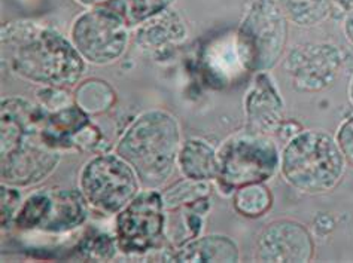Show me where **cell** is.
I'll return each mask as SVG.
<instances>
[{"instance_id": "1", "label": "cell", "mask_w": 353, "mask_h": 263, "mask_svg": "<svg viewBox=\"0 0 353 263\" xmlns=\"http://www.w3.org/2000/svg\"><path fill=\"white\" fill-rule=\"evenodd\" d=\"M2 60L15 76L42 87H75L85 72V60L70 41L32 21L2 27Z\"/></svg>"}, {"instance_id": "2", "label": "cell", "mask_w": 353, "mask_h": 263, "mask_svg": "<svg viewBox=\"0 0 353 263\" xmlns=\"http://www.w3.org/2000/svg\"><path fill=\"white\" fill-rule=\"evenodd\" d=\"M45 110L21 97L2 100L0 109V159L2 183L29 187L50 177L61 161L60 150L43 137Z\"/></svg>"}, {"instance_id": "3", "label": "cell", "mask_w": 353, "mask_h": 263, "mask_svg": "<svg viewBox=\"0 0 353 263\" xmlns=\"http://www.w3.org/2000/svg\"><path fill=\"white\" fill-rule=\"evenodd\" d=\"M181 145L178 119L169 112L154 109L128 125L115 154L133 168L143 189H160L174 173Z\"/></svg>"}, {"instance_id": "4", "label": "cell", "mask_w": 353, "mask_h": 263, "mask_svg": "<svg viewBox=\"0 0 353 263\" xmlns=\"http://www.w3.org/2000/svg\"><path fill=\"white\" fill-rule=\"evenodd\" d=\"M346 159L336 137L323 129H304L288 140L281 171L288 185L303 193L332 191L343 178Z\"/></svg>"}, {"instance_id": "5", "label": "cell", "mask_w": 353, "mask_h": 263, "mask_svg": "<svg viewBox=\"0 0 353 263\" xmlns=\"http://www.w3.org/2000/svg\"><path fill=\"white\" fill-rule=\"evenodd\" d=\"M218 177L222 191L265 183L281 170V152L274 140L256 131H240L218 149Z\"/></svg>"}, {"instance_id": "6", "label": "cell", "mask_w": 353, "mask_h": 263, "mask_svg": "<svg viewBox=\"0 0 353 263\" xmlns=\"http://www.w3.org/2000/svg\"><path fill=\"white\" fill-rule=\"evenodd\" d=\"M288 41V18L277 0H254L240 23L237 52L243 67L263 73L282 60Z\"/></svg>"}, {"instance_id": "7", "label": "cell", "mask_w": 353, "mask_h": 263, "mask_svg": "<svg viewBox=\"0 0 353 263\" xmlns=\"http://www.w3.org/2000/svg\"><path fill=\"white\" fill-rule=\"evenodd\" d=\"M78 182L88 205L103 214H118L142 187L133 168L117 154L92 156Z\"/></svg>"}, {"instance_id": "8", "label": "cell", "mask_w": 353, "mask_h": 263, "mask_svg": "<svg viewBox=\"0 0 353 263\" xmlns=\"http://www.w3.org/2000/svg\"><path fill=\"white\" fill-rule=\"evenodd\" d=\"M165 233V209L157 189L141 191L117 214L115 242L124 255H148L163 246Z\"/></svg>"}, {"instance_id": "9", "label": "cell", "mask_w": 353, "mask_h": 263, "mask_svg": "<svg viewBox=\"0 0 353 263\" xmlns=\"http://www.w3.org/2000/svg\"><path fill=\"white\" fill-rule=\"evenodd\" d=\"M88 202L81 191L41 189L27 196L14 223L20 229L63 233L85 222Z\"/></svg>"}, {"instance_id": "10", "label": "cell", "mask_w": 353, "mask_h": 263, "mask_svg": "<svg viewBox=\"0 0 353 263\" xmlns=\"http://www.w3.org/2000/svg\"><path fill=\"white\" fill-rule=\"evenodd\" d=\"M70 42L82 59L97 65L117 61L128 43V27L105 6L82 14L70 29Z\"/></svg>"}, {"instance_id": "11", "label": "cell", "mask_w": 353, "mask_h": 263, "mask_svg": "<svg viewBox=\"0 0 353 263\" xmlns=\"http://www.w3.org/2000/svg\"><path fill=\"white\" fill-rule=\"evenodd\" d=\"M314 255V242L303 223L277 219L256 235L254 259L263 263H304Z\"/></svg>"}, {"instance_id": "12", "label": "cell", "mask_w": 353, "mask_h": 263, "mask_svg": "<svg viewBox=\"0 0 353 263\" xmlns=\"http://www.w3.org/2000/svg\"><path fill=\"white\" fill-rule=\"evenodd\" d=\"M343 57L332 43H301L288 52L283 67L301 91H321L337 78Z\"/></svg>"}, {"instance_id": "13", "label": "cell", "mask_w": 353, "mask_h": 263, "mask_svg": "<svg viewBox=\"0 0 353 263\" xmlns=\"http://www.w3.org/2000/svg\"><path fill=\"white\" fill-rule=\"evenodd\" d=\"M285 103L273 78L258 73L245 97L248 129L270 136L282 127Z\"/></svg>"}, {"instance_id": "14", "label": "cell", "mask_w": 353, "mask_h": 263, "mask_svg": "<svg viewBox=\"0 0 353 263\" xmlns=\"http://www.w3.org/2000/svg\"><path fill=\"white\" fill-rule=\"evenodd\" d=\"M173 262H222L236 263L240 260V250L234 240L227 235L212 233L187 241L176 250Z\"/></svg>"}, {"instance_id": "15", "label": "cell", "mask_w": 353, "mask_h": 263, "mask_svg": "<svg viewBox=\"0 0 353 263\" xmlns=\"http://www.w3.org/2000/svg\"><path fill=\"white\" fill-rule=\"evenodd\" d=\"M176 167L185 178L210 182L218 177V150L206 140L188 138L182 142Z\"/></svg>"}, {"instance_id": "16", "label": "cell", "mask_w": 353, "mask_h": 263, "mask_svg": "<svg viewBox=\"0 0 353 263\" xmlns=\"http://www.w3.org/2000/svg\"><path fill=\"white\" fill-rule=\"evenodd\" d=\"M173 0H108L105 6L127 27L139 25L165 11Z\"/></svg>"}, {"instance_id": "17", "label": "cell", "mask_w": 353, "mask_h": 263, "mask_svg": "<svg viewBox=\"0 0 353 263\" xmlns=\"http://www.w3.org/2000/svg\"><path fill=\"white\" fill-rule=\"evenodd\" d=\"M288 21L299 27H314L331 14L332 0H277Z\"/></svg>"}, {"instance_id": "18", "label": "cell", "mask_w": 353, "mask_h": 263, "mask_svg": "<svg viewBox=\"0 0 353 263\" xmlns=\"http://www.w3.org/2000/svg\"><path fill=\"white\" fill-rule=\"evenodd\" d=\"M73 100L88 115H97L112 107L115 91L106 81L88 79L77 87Z\"/></svg>"}, {"instance_id": "19", "label": "cell", "mask_w": 353, "mask_h": 263, "mask_svg": "<svg viewBox=\"0 0 353 263\" xmlns=\"http://www.w3.org/2000/svg\"><path fill=\"white\" fill-rule=\"evenodd\" d=\"M233 205L234 210L243 218L256 219L272 209L273 196L265 183L245 185L236 189Z\"/></svg>"}, {"instance_id": "20", "label": "cell", "mask_w": 353, "mask_h": 263, "mask_svg": "<svg viewBox=\"0 0 353 263\" xmlns=\"http://www.w3.org/2000/svg\"><path fill=\"white\" fill-rule=\"evenodd\" d=\"M210 193L209 182H196L185 178V180L176 183L169 189L161 192L164 209L167 210H179L182 207L194 205L206 200Z\"/></svg>"}, {"instance_id": "21", "label": "cell", "mask_w": 353, "mask_h": 263, "mask_svg": "<svg viewBox=\"0 0 353 263\" xmlns=\"http://www.w3.org/2000/svg\"><path fill=\"white\" fill-rule=\"evenodd\" d=\"M158 15L154 23H146L141 33H137V42L141 41L142 45L151 46V45H160L165 39V36L169 37L170 41H174L176 36L182 37L183 36V25L179 20V17L176 14H165Z\"/></svg>"}, {"instance_id": "22", "label": "cell", "mask_w": 353, "mask_h": 263, "mask_svg": "<svg viewBox=\"0 0 353 263\" xmlns=\"http://www.w3.org/2000/svg\"><path fill=\"white\" fill-rule=\"evenodd\" d=\"M23 204L21 193L18 187L9 186L2 183V227L6 228V224L15 220L17 213L20 210Z\"/></svg>"}, {"instance_id": "23", "label": "cell", "mask_w": 353, "mask_h": 263, "mask_svg": "<svg viewBox=\"0 0 353 263\" xmlns=\"http://www.w3.org/2000/svg\"><path fill=\"white\" fill-rule=\"evenodd\" d=\"M336 140L343 156L346 159V164L353 167V115L340 125Z\"/></svg>"}, {"instance_id": "24", "label": "cell", "mask_w": 353, "mask_h": 263, "mask_svg": "<svg viewBox=\"0 0 353 263\" xmlns=\"http://www.w3.org/2000/svg\"><path fill=\"white\" fill-rule=\"evenodd\" d=\"M343 32H345L349 43L353 45V11L347 12L345 17V21H343Z\"/></svg>"}, {"instance_id": "25", "label": "cell", "mask_w": 353, "mask_h": 263, "mask_svg": "<svg viewBox=\"0 0 353 263\" xmlns=\"http://www.w3.org/2000/svg\"><path fill=\"white\" fill-rule=\"evenodd\" d=\"M334 5H337L341 11H345L346 14L353 11V0H332Z\"/></svg>"}, {"instance_id": "26", "label": "cell", "mask_w": 353, "mask_h": 263, "mask_svg": "<svg viewBox=\"0 0 353 263\" xmlns=\"http://www.w3.org/2000/svg\"><path fill=\"white\" fill-rule=\"evenodd\" d=\"M77 2L81 5H85V6H99V5L106 3L108 0H77Z\"/></svg>"}, {"instance_id": "27", "label": "cell", "mask_w": 353, "mask_h": 263, "mask_svg": "<svg viewBox=\"0 0 353 263\" xmlns=\"http://www.w3.org/2000/svg\"><path fill=\"white\" fill-rule=\"evenodd\" d=\"M349 98H350V103L353 105V76H352L350 83H349Z\"/></svg>"}]
</instances>
